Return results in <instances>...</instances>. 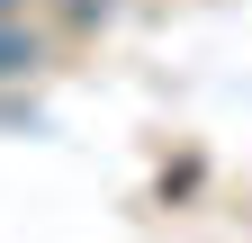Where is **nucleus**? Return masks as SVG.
<instances>
[{"mask_svg":"<svg viewBox=\"0 0 252 243\" xmlns=\"http://www.w3.org/2000/svg\"><path fill=\"white\" fill-rule=\"evenodd\" d=\"M27 63H36V45H27V27H9V18H0V72H27Z\"/></svg>","mask_w":252,"mask_h":243,"instance_id":"1","label":"nucleus"},{"mask_svg":"<svg viewBox=\"0 0 252 243\" xmlns=\"http://www.w3.org/2000/svg\"><path fill=\"white\" fill-rule=\"evenodd\" d=\"M0 9H18V0H0Z\"/></svg>","mask_w":252,"mask_h":243,"instance_id":"2","label":"nucleus"}]
</instances>
